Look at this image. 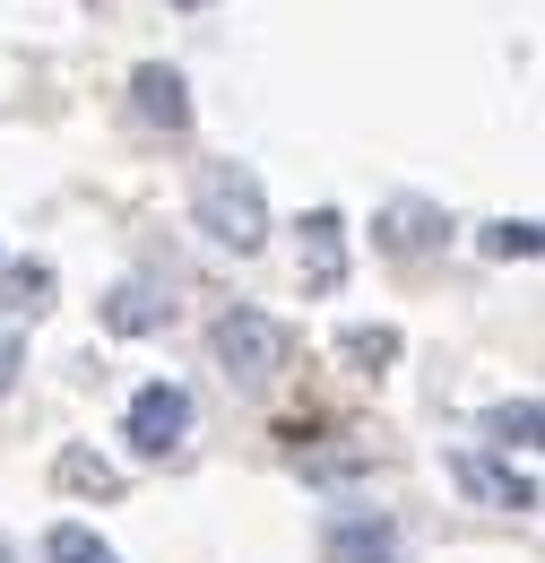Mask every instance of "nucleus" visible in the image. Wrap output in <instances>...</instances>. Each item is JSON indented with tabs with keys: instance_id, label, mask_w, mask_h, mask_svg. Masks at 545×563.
I'll return each instance as SVG.
<instances>
[{
	"instance_id": "1",
	"label": "nucleus",
	"mask_w": 545,
	"mask_h": 563,
	"mask_svg": "<svg viewBox=\"0 0 545 563\" xmlns=\"http://www.w3.org/2000/svg\"><path fill=\"white\" fill-rule=\"evenodd\" d=\"M191 217H200L208 243H225V252H260L269 243V191H260L252 165H208L191 183Z\"/></svg>"
},
{
	"instance_id": "2",
	"label": "nucleus",
	"mask_w": 545,
	"mask_h": 563,
	"mask_svg": "<svg viewBox=\"0 0 545 563\" xmlns=\"http://www.w3.org/2000/svg\"><path fill=\"white\" fill-rule=\"evenodd\" d=\"M208 347H216V364H225V382L269 390L277 373L294 364V330H286L277 312H260V303H234V312L208 321Z\"/></svg>"
},
{
	"instance_id": "3",
	"label": "nucleus",
	"mask_w": 545,
	"mask_h": 563,
	"mask_svg": "<svg viewBox=\"0 0 545 563\" xmlns=\"http://www.w3.org/2000/svg\"><path fill=\"white\" fill-rule=\"evenodd\" d=\"M191 424H200V399H191L182 382H138L131 408H122V433H131L138 460H174V451L191 442Z\"/></svg>"
},
{
	"instance_id": "4",
	"label": "nucleus",
	"mask_w": 545,
	"mask_h": 563,
	"mask_svg": "<svg viewBox=\"0 0 545 563\" xmlns=\"http://www.w3.org/2000/svg\"><path fill=\"white\" fill-rule=\"evenodd\" d=\"M321 563H408V538L390 511H338L321 529Z\"/></svg>"
},
{
	"instance_id": "5",
	"label": "nucleus",
	"mask_w": 545,
	"mask_h": 563,
	"mask_svg": "<svg viewBox=\"0 0 545 563\" xmlns=\"http://www.w3.org/2000/svg\"><path fill=\"white\" fill-rule=\"evenodd\" d=\"M451 477L477 494L485 511H537V477L529 468H511V460H485V451H459L451 460Z\"/></svg>"
},
{
	"instance_id": "6",
	"label": "nucleus",
	"mask_w": 545,
	"mask_h": 563,
	"mask_svg": "<svg viewBox=\"0 0 545 563\" xmlns=\"http://www.w3.org/2000/svg\"><path fill=\"white\" fill-rule=\"evenodd\" d=\"M303 286H312V295H338L346 286V217L338 209L303 217Z\"/></svg>"
},
{
	"instance_id": "7",
	"label": "nucleus",
	"mask_w": 545,
	"mask_h": 563,
	"mask_svg": "<svg viewBox=\"0 0 545 563\" xmlns=\"http://www.w3.org/2000/svg\"><path fill=\"white\" fill-rule=\"evenodd\" d=\"M372 243L381 252H433V243H451V217L433 209V200H390V209L372 217Z\"/></svg>"
},
{
	"instance_id": "8",
	"label": "nucleus",
	"mask_w": 545,
	"mask_h": 563,
	"mask_svg": "<svg viewBox=\"0 0 545 563\" xmlns=\"http://www.w3.org/2000/svg\"><path fill=\"white\" fill-rule=\"evenodd\" d=\"M131 104L156 131H191V87H182V70H165V62H138L131 70Z\"/></svg>"
},
{
	"instance_id": "9",
	"label": "nucleus",
	"mask_w": 545,
	"mask_h": 563,
	"mask_svg": "<svg viewBox=\"0 0 545 563\" xmlns=\"http://www.w3.org/2000/svg\"><path fill=\"white\" fill-rule=\"evenodd\" d=\"M165 321H174V295H156V286H113V295H104V330H113V339H147V330H165Z\"/></svg>"
},
{
	"instance_id": "10",
	"label": "nucleus",
	"mask_w": 545,
	"mask_h": 563,
	"mask_svg": "<svg viewBox=\"0 0 545 563\" xmlns=\"http://www.w3.org/2000/svg\"><path fill=\"white\" fill-rule=\"evenodd\" d=\"M44 321L53 312V261H9L0 269V321Z\"/></svg>"
},
{
	"instance_id": "11",
	"label": "nucleus",
	"mask_w": 545,
	"mask_h": 563,
	"mask_svg": "<svg viewBox=\"0 0 545 563\" xmlns=\"http://www.w3.org/2000/svg\"><path fill=\"white\" fill-rule=\"evenodd\" d=\"M44 563H122V555H113L87 520H53V529H44Z\"/></svg>"
},
{
	"instance_id": "12",
	"label": "nucleus",
	"mask_w": 545,
	"mask_h": 563,
	"mask_svg": "<svg viewBox=\"0 0 545 563\" xmlns=\"http://www.w3.org/2000/svg\"><path fill=\"white\" fill-rule=\"evenodd\" d=\"M485 433H493V451H537V399L493 408V417H485Z\"/></svg>"
},
{
	"instance_id": "13",
	"label": "nucleus",
	"mask_w": 545,
	"mask_h": 563,
	"mask_svg": "<svg viewBox=\"0 0 545 563\" xmlns=\"http://www.w3.org/2000/svg\"><path fill=\"white\" fill-rule=\"evenodd\" d=\"M338 355L355 364V373H390V355H399V330H381V321H372V330H346Z\"/></svg>"
},
{
	"instance_id": "14",
	"label": "nucleus",
	"mask_w": 545,
	"mask_h": 563,
	"mask_svg": "<svg viewBox=\"0 0 545 563\" xmlns=\"http://www.w3.org/2000/svg\"><path fill=\"white\" fill-rule=\"evenodd\" d=\"M485 252H493V261H537V252H545L537 217H502V225H485Z\"/></svg>"
},
{
	"instance_id": "15",
	"label": "nucleus",
	"mask_w": 545,
	"mask_h": 563,
	"mask_svg": "<svg viewBox=\"0 0 545 563\" xmlns=\"http://www.w3.org/2000/svg\"><path fill=\"white\" fill-rule=\"evenodd\" d=\"M62 486L69 494H122V468L96 460V451H62Z\"/></svg>"
},
{
	"instance_id": "16",
	"label": "nucleus",
	"mask_w": 545,
	"mask_h": 563,
	"mask_svg": "<svg viewBox=\"0 0 545 563\" xmlns=\"http://www.w3.org/2000/svg\"><path fill=\"white\" fill-rule=\"evenodd\" d=\"M18 364H26V339H18V330H0V399H9V382H18Z\"/></svg>"
},
{
	"instance_id": "17",
	"label": "nucleus",
	"mask_w": 545,
	"mask_h": 563,
	"mask_svg": "<svg viewBox=\"0 0 545 563\" xmlns=\"http://www.w3.org/2000/svg\"><path fill=\"white\" fill-rule=\"evenodd\" d=\"M174 9H208V0H174Z\"/></svg>"
},
{
	"instance_id": "18",
	"label": "nucleus",
	"mask_w": 545,
	"mask_h": 563,
	"mask_svg": "<svg viewBox=\"0 0 545 563\" xmlns=\"http://www.w3.org/2000/svg\"><path fill=\"white\" fill-rule=\"evenodd\" d=\"M0 563H18V555H9V547H0Z\"/></svg>"
}]
</instances>
